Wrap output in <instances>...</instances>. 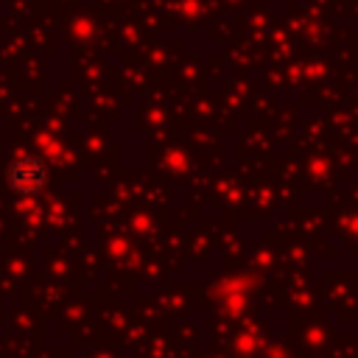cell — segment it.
Wrapping results in <instances>:
<instances>
[{
	"label": "cell",
	"instance_id": "cell-1",
	"mask_svg": "<svg viewBox=\"0 0 358 358\" xmlns=\"http://www.w3.org/2000/svg\"><path fill=\"white\" fill-rule=\"evenodd\" d=\"M6 179H8V185H11L14 193H20V196H36V193H42V187L48 182V168L36 157H17L8 165Z\"/></svg>",
	"mask_w": 358,
	"mask_h": 358
}]
</instances>
